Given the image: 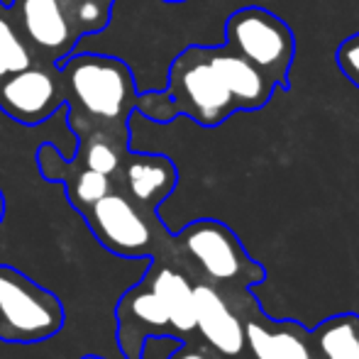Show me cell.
I'll list each match as a JSON object with an SVG mask.
<instances>
[{
    "instance_id": "cell-1",
    "label": "cell",
    "mask_w": 359,
    "mask_h": 359,
    "mask_svg": "<svg viewBox=\"0 0 359 359\" xmlns=\"http://www.w3.org/2000/svg\"><path fill=\"white\" fill-rule=\"evenodd\" d=\"M276 86L227 44H189L174 57L164 93L174 118L186 115L201 128H217L235 113L262 110Z\"/></svg>"
},
{
    "instance_id": "cell-2",
    "label": "cell",
    "mask_w": 359,
    "mask_h": 359,
    "mask_svg": "<svg viewBox=\"0 0 359 359\" xmlns=\"http://www.w3.org/2000/svg\"><path fill=\"white\" fill-rule=\"evenodd\" d=\"M59 74L74 137L103 133L130 144V118L137 110L140 93L128 64L79 49L59 64Z\"/></svg>"
},
{
    "instance_id": "cell-3",
    "label": "cell",
    "mask_w": 359,
    "mask_h": 359,
    "mask_svg": "<svg viewBox=\"0 0 359 359\" xmlns=\"http://www.w3.org/2000/svg\"><path fill=\"white\" fill-rule=\"evenodd\" d=\"M115 0H10L5 5L34 62L59 64L86 37L103 32Z\"/></svg>"
},
{
    "instance_id": "cell-4",
    "label": "cell",
    "mask_w": 359,
    "mask_h": 359,
    "mask_svg": "<svg viewBox=\"0 0 359 359\" xmlns=\"http://www.w3.org/2000/svg\"><path fill=\"white\" fill-rule=\"evenodd\" d=\"M174 252L191 262L205 284L247 291L264 279V269L247 255L240 237L220 220H194L174 235Z\"/></svg>"
},
{
    "instance_id": "cell-5",
    "label": "cell",
    "mask_w": 359,
    "mask_h": 359,
    "mask_svg": "<svg viewBox=\"0 0 359 359\" xmlns=\"http://www.w3.org/2000/svg\"><path fill=\"white\" fill-rule=\"evenodd\" d=\"M67 311L57 293L10 264H0V340L34 345L59 335Z\"/></svg>"
},
{
    "instance_id": "cell-6",
    "label": "cell",
    "mask_w": 359,
    "mask_h": 359,
    "mask_svg": "<svg viewBox=\"0 0 359 359\" xmlns=\"http://www.w3.org/2000/svg\"><path fill=\"white\" fill-rule=\"evenodd\" d=\"M225 44L264 74L276 88L288 90L296 37L279 15L259 5L235 10L225 22Z\"/></svg>"
},
{
    "instance_id": "cell-7",
    "label": "cell",
    "mask_w": 359,
    "mask_h": 359,
    "mask_svg": "<svg viewBox=\"0 0 359 359\" xmlns=\"http://www.w3.org/2000/svg\"><path fill=\"white\" fill-rule=\"evenodd\" d=\"M81 215L105 250L128 259H154L171 240L159 215H147L120 189H113Z\"/></svg>"
},
{
    "instance_id": "cell-8",
    "label": "cell",
    "mask_w": 359,
    "mask_h": 359,
    "mask_svg": "<svg viewBox=\"0 0 359 359\" xmlns=\"http://www.w3.org/2000/svg\"><path fill=\"white\" fill-rule=\"evenodd\" d=\"M64 108L59 67L32 62L22 72L0 79V110L10 120L34 128Z\"/></svg>"
},
{
    "instance_id": "cell-9",
    "label": "cell",
    "mask_w": 359,
    "mask_h": 359,
    "mask_svg": "<svg viewBox=\"0 0 359 359\" xmlns=\"http://www.w3.org/2000/svg\"><path fill=\"white\" fill-rule=\"evenodd\" d=\"M115 323V340L125 359H144V345L149 337H174L169 313L147 276L118 301Z\"/></svg>"
},
{
    "instance_id": "cell-10",
    "label": "cell",
    "mask_w": 359,
    "mask_h": 359,
    "mask_svg": "<svg viewBox=\"0 0 359 359\" xmlns=\"http://www.w3.org/2000/svg\"><path fill=\"white\" fill-rule=\"evenodd\" d=\"M196 298V335L222 359H245V320L220 288L198 281Z\"/></svg>"
},
{
    "instance_id": "cell-11",
    "label": "cell",
    "mask_w": 359,
    "mask_h": 359,
    "mask_svg": "<svg viewBox=\"0 0 359 359\" xmlns=\"http://www.w3.org/2000/svg\"><path fill=\"white\" fill-rule=\"evenodd\" d=\"M179 184L176 164L164 154L133 151L123 156L115 176V189H120L147 215H156V208L174 194Z\"/></svg>"
},
{
    "instance_id": "cell-12",
    "label": "cell",
    "mask_w": 359,
    "mask_h": 359,
    "mask_svg": "<svg viewBox=\"0 0 359 359\" xmlns=\"http://www.w3.org/2000/svg\"><path fill=\"white\" fill-rule=\"evenodd\" d=\"M245 320V359H308L313 355L311 335L293 320H271L250 301Z\"/></svg>"
},
{
    "instance_id": "cell-13",
    "label": "cell",
    "mask_w": 359,
    "mask_h": 359,
    "mask_svg": "<svg viewBox=\"0 0 359 359\" xmlns=\"http://www.w3.org/2000/svg\"><path fill=\"white\" fill-rule=\"evenodd\" d=\"M147 281L161 298L169 320L174 325L176 340H196V298L194 281L174 264H164L159 259H151L147 269Z\"/></svg>"
},
{
    "instance_id": "cell-14",
    "label": "cell",
    "mask_w": 359,
    "mask_h": 359,
    "mask_svg": "<svg viewBox=\"0 0 359 359\" xmlns=\"http://www.w3.org/2000/svg\"><path fill=\"white\" fill-rule=\"evenodd\" d=\"M311 345L320 359H359V316L340 313L311 332Z\"/></svg>"
},
{
    "instance_id": "cell-15",
    "label": "cell",
    "mask_w": 359,
    "mask_h": 359,
    "mask_svg": "<svg viewBox=\"0 0 359 359\" xmlns=\"http://www.w3.org/2000/svg\"><path fill=\"white\" fill-rule=\"evenodd\" d=\"M130 149H133V147L110 137V135L90 133V135H83V137H76L72 161L86 166V169L98 171V174L110 176V179L115 181L120 164H123V156L128 154Z\"/></svg>"
},
{
    "instance_id": "cell-16",
    "label": "cell",
    "mask_w": 359,
    "mask_h": 359,
    "mask_svg": "<svg viewBox=\"0 0 359 359\" xmlns=\"http://www.w3.org/2000/svg\"><path fill=\"white\" fill-rule=\"evenodd\" d=\"M34 62L32 52L22 42L18 27L10 20L5 3H0V79L15 72H22Z\"/></svg>"
},
{
    "instance_id": "cell-17",
    "label": "cell",
    "mask_w": 359,
    "mask_h": 359,
    "mask_svg": "<svg viewBox=\"0 0 359 359\" xmlns=\"http://www.w3.org/2000/svg\"><path fill=\"white\" fill-rule=\"evenodd\" d=\"M335 62H337V67H340V72L359 88V32L347 37L345 42L337 47Z\"/></svg>"
},
{
    "instance_id": "cell-18",
    "label": "cell",
    "mask_w": 359,
    "mask_h": 359,
    "mask_svg": "<svg viewBox=\"0 0 359 359\" xmlns=\"http://www.w3.org/2000/svg\"><path fill=\"white\" fill-rule=\"evenodd\" d=\"M169 359H222L215 350H210L205 342L201 340H186L179 350H174Z\"/></svg>"
},
{
    "instance_id": "cell-19",
    "label": "cell",
    "mask_w": 359,
    "mask_h": 359,
    "mask_svg": "<svg viewBox=\"0 0 359 359\" xmlns=\"http://www.w3.org/2000/svg\"><path fill=\"white\" fill-rule=\"evenodd\" d=\"M5 220V196H3V189H0V222Z\"/></svg>"
},
{
    "instance_id": "cell-20",
    "label": "cell",
    "mask_w": 359,
    "mask_h": 359,
    "mask_svg": "<svg viewBox=\"0 0 359 359\" xmlns=\"http://www.w3.org/2000/svg\"><path fill=\"white\" fill-rule=\"evenodd\" d=\"M161 3H169V5H179V3H186V0H161Z\"/></svg>"
},
{
    "instance_id": "cell-21",
    "label": "cell",
    "mask_w": 359,
    "mask_h": 359,
    "mask_svg": "<svg viewBox=\"0 0 359 359\" xmlns=\"http://www.w3.org/2000/svg\"><path fill=\"white\" fill-rule=\"evenodd\" d=\"M81 359H105V357H100V355H86V357H81Z\"/></svg>"
},
{
    "instance_id": "cell-22",
    "label": "cell",
    "mask_w": 359,
    "mask_h": 359,
    "mask_svg": "<svg viewBox=\"0 0 359 359\" xmlns=\"http://www.w3.org/2000/svg\"><path fill=\"white\" fill-rule=\"evenodd\" d=\"M308 359H320V357H318V355H311V357H308Z\"/></svg>"
}]
</instances>
